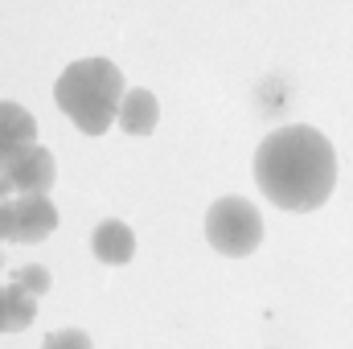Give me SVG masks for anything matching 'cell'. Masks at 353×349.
<instances>
[{"mask_svg": "<svg viewBox=\"0 0 353 349\" xmlns=\"http://www.w3.org/2000/svg\"><path fill=\"white\" fill-rule=\"evenodd\" d=\"M4 173L12 181L17 197H50V189H54V181H58V165H54V157H50L41 144H29L25 152H17V157L4 165Z\"/></svg>", "mask_w": 353, "mask_h": 349, "instance_id": "cell-4", "label": "cell"}, {"mask_svg": "<svg viewBox=\"0 0 353 349\" xmlns=\"http://www.w3.org/2000/svg\"><path fill=\"white\" fill-rule=\"evenodd\" d=\"M205 243L226 255V259H247L259 251L263 243V218L255 210V201L226 193L205 210Z\"/></svg>", "mask_w": 353, "mask_h": 349, "instance_id": "cell-3", "label": "cell"}, {"mask_svg": "<svg viewBox=\"0 0 353 349\" xmlns=\"http://www.w3.org/2000/svg\"><path fill=\"white\" fill-rule=\"evenodd\" d=\"M33 317H37V296H29L12 279L0 283V333H21L33 325Z\"/></svg>", "mask_w": 353, "mask_h": 349, "instance_id": "cell-9", "label": "cell"}, {"mask_svg": "<svg viewBox=\"0 0 353 349\" xmlns=\"http://www.w3.org/2000/svg\"><path fill=\"white\" fill-rule=\"evenodd\" d=\"M12 283H17V288H25L29 296H46L54 279H50V271H46L41 263H25V267H17V271H12Z\"/></svg>", "mask_w": 353, "mask_h": 349, "instance_id": "cell-10", "label": "cell"}, {"mask_svg": "<svg viewBox=\"0 0 353 349\" xmlns=\"http://www.w3.org/2000/svg\"><path fill=\"white\" fill-rule=\"evenodd\" d=\"M58 226V206L50 197H12V243H41Z\"/></svg>", "mask_w": 353, "mask_h": 349, "instance_id": "cell-5", "label": "cell"}, {"mask_svg": "<svg viewBox=\"0 0 353 349\" xmlns=\"http://www.w3.org/2000/svg\"><path fill=\"white\" fill-rule=\"evenodd\" d=\"M255 185L275 210L312 214L337 189V152L312 123L267 132L255 148Z\"/></svg>", "mask_w": 353, "mask_h": 349, "instance_id": "cell-1", "label": "cell"}, {"mask_svg": "<svg viewBox=\"0 0 353 349\" xmlns=\"http://www.w3.org/2000/svg\"><path fill=\"white\" fill-rule=\"evenodd\" d=\"M157 123H161V103H157V94L144 90V87H132L123 94V107H119V128H123L128 136H152Z\"/></svg>", "mask_w": 353, "mask_h": 349, "instance_id": "cell-8", "label": "cell"}, {"mask_svg": "<svg viewBox=\"0 0 353 349\" xmlns=\"http://www.w3.org/2000/svg\"><path fill=\"white\" fill-rule=\"evenodd\" d=\"M17 197V189H12V181H8V173L0 169V201H12Z\"/></svg>", "mask_w": 353, "mask_h": 349, "instance_id": "cell-13", "label": "cell"}, {"mask_svg": "<svg viewBox=\"0 0 353 349\" xmlns=\"http://www.w3.org/2000/svg\"><path fill=\"white\" fill-rule=\"evenodd\" d=\"M0 243H12V201H0Z\"/></svg>", "mask_w": 353, "mask_h": 349, "instance_id": "cell-12", "label": "cell"}, {"mask_svg": "<svg viewBox=\"0 0 353 349\" xmlns=\"http://www.w3.org/2000/svg\"><path fill=\"white\" fill-rule=\"evenodd\" d=\"M123 94H128V83L111 58H79L54 83V99L62 115L83 136H103L111 123H119Z\"/></svg>", "mask_w": 353, "mask_h": 349, "instance_id": "cell-2", "label": "cell"}, {"mask_svg": "<svg viewBox=\"0 0 353 349\" xmlns=\"http://www.w3.org/2000/svg\"><path fill=\"white\" fill-rule=\"evenodd\" d=\"M41 349H94V346H90V337L83 329H54L41 341Z\"/></svg>", "mask_w": 353, "mask_h": 349, "instance_id": "cell-11", "label": "cell"}, {"mask_svg": "<svg viewBox=\"0 0 353 349\" xmlns=\"http://www.w3.org/2000/svg\"><path fill=\"white\" fill-rule=\"evenodd\" d=\"M29 144H37V119H33L21 103L0 99V169H4L17 152H25Z\"/></svg>", "mask_w": 353, "mask_h": 349, "instance_id": "cell-6", "label": "cell"}, {"mask_svg": "<svg viewBox=\"0 0 353 349\" xmlns=\"http://www.w3.org/2000/svg\"><path fill=\"white\" fill-rule=\"evenodd\" d=\"M90 251H94V259L99 263L119 267V263H128L132 255H136V235H132L128 222L107 218V222H99V226L90 230Z\"/></svg>", "mask_w": 353, "mask_h": 349, "instance_id": "cell-7", "label": "cell"}]
</instances>
